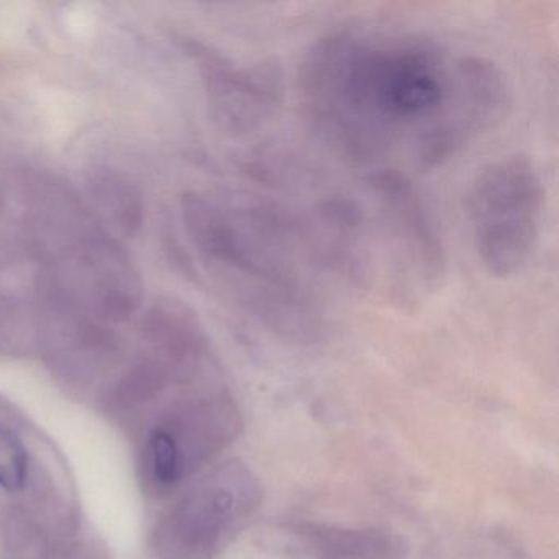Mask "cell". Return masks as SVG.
<instances>
[{
  "label": "cell",
  "instance_id": "obj_1",
  "mask_svg": "<svg viewBox=\"0 0 559 559\" xmlns=\"http://www.w3.org/2000/svg\"><path fill=\"white\" fill-rule=\"evenodd\" d=\"M143 312L142 276L93 202L48 169L0 158V355L40 359L96 399Z\"/></svg>",
  "mask_w": 559,
  "mask_h": 559
},
{
  "label": "cell",
  "instance_id": "obj_2",
  "mask_svg": "<svg viewBox=\"0 0 559 559\" xmlns=\"http://www.w3.org/2000/svg\"><path fill=\"white\" fill-rule=\"evenodd\" d=\"M463 67L464 55L433 41L342 28L304 55L300 104L313 132L345 162L378 168L407 142L418 165L443 132Z\"/></svg>",
  "mask_w": 559,
  "mask_h": 559
},
{
  "label": "cell",
  "instance_id": "obj_3",
  "mask_svg": "<svg viewBox=\"0 0 559 559\" xmlns=\"http://www.w3.org/2000/svg\"><path fill=\"white\" fill-rule=\"evenodd\" d=\"M186 238L199 263L250 319L287 342H322L329 313L306 217L260 195L189 191Z\"/></svg>",
  "mask_w": 559,
  "mask_h": 559
},
{
  "label": "cell",
  "instance_id": "obj_4",
  "mask_svg": "<svg viewBox=\"0 0 559 559\" xmlns=\"http://www.w3.org/2000/svg\"><path fill=\"white\" fill-rule=\"evenodd\" d=\"M243 430L221 376L189 385L153 408L130 433L136 476L150 499H166L201 473Z\"/></svg>",
  "mask_w": 559,
  "mask_h": 559
},
{
  "label": "cell",
  "instance_id": "obj_5",
  "mask_svg": "<svg viewBox=\"0 0 559 559\" xmlns=\"http://www.w3.org/2000/svg\"><path fill=\"white\" fill-rule=\"evenodd\" d=\"M466 214L474 253L490 277L522 273L538 247L545 186L523 153L500 156L477 171L467 189Z\"/></svg>",
  "mask_w": 559,
  "mask_h": 559
},
{
  "label": "cell",
  "instance_id": "obj_6",
  "mask_svg": "<svg viewBox=\"0 0 559 559\" xmlns=\"http://www.w3.org/2000/svg\"><path fill=\"white\" fill-rule=\"evenodd\" d=\"M257 474L238 460L209 467L162 513L148 536L155 559H214L263 502Z\"/></svg>",
  "mask_w": 559,
  "mask_h": 559
},
{
  "label": "cell",
  "instance_id": "obj_7",
  "mask_svg": "<svg viewBox=\"0 0 559 559\" xmlns=\"http://www.w3.org/2000/svg\"><path fill=\"white\" fill-rule=\"evenodd\" d=\"M0 489L57 519L81 522L67 464L15 402L0 392Z\"/></svg>",
  "mask_w": 559,
  "mask_h": 559
},
{
  "label": "cell",
  "instance_id": "obj_8",
  "mask_svg": "<svg viewBox=\"0 0 559 559\" xmlns=\"http://www.w3.org/2000/svg\"><path fill=\"white\" fill-rule=\"evenodd\" d=\"M399 263L427 293L443 287L450 270L440 227L408 175L392 166H378L368 179Z\"/></svg>",
  "mask_w": 559,
  "mask_h": 559
},
{
  "label": "cell",
  "instance_id": "obj_9",
  "mask_svg": "<svg viewBox=\"0 0 559 559\" xmlns=\"http://www.w3.org/2000/svg\"><path fill=\"white\" fill-rule=\"evenodd\" d=\"M185 50L201 76L212 117L224 132L250 135L273 119L283 103V81L274 64L238 63L191 38L185 41Z\"/></svg>",
  "mask_w": 559,
  "mask_h": 559
},
{
  "label": "cell",
  "instance_id": "obj_10",
  "mask_svg": "<svg viewBox=\"0 0 559 559\" xmlns=\"http://www.w3.org/2000/svg\"><path fill=\"white\" fill-rule=\"evenodd\" d=\"M2 559H110L109 549L84 528L32 509L27 503H5L0 509Z\"/></svg>",
  "mask_w": 559,
  "mask_h": 559
},
{
  "label": "cell",
  "instance_id": "obj_11",
  "mask_svg": "<svg viewBox=\"0 0 559 559\" xmlns=\"http://www.w3.org/2000/svg\"><path fill=\"white\" fill-rule=\"evenodd\" d=\"M293 533L313 559H405L411 552V543L389 530L299 522Z\"/></svg>",
  "mask_w": 559,
  "mask_h": 559
},
{
  "label": "cell",
  "instance_id": "obj_12",
  "mask_svg": "<svg viewBox=\"0 0 559 559\" xmlns=\"http://www.w3.org/2000/svg\"><path fill=\"white\" fill-rule=\"evenodd\" d=\"M93 188L94 195L100 204L97 212L104 218L109 214L114 222L126 230H133L140 224L142 205H140L139 194L122 176L104 169L97 173Z\"/></svg>",
  "mask_w": 559,
  "mask_h": 559
}]
</instances>
